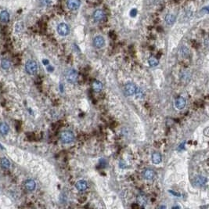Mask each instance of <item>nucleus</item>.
Masks as SVG:
<instances>
[{
    "mask_svg": "<svg viewBox=\"0 0 209 209\" xmlns=\"http://www.w3.org/2000/svg\"><path fill=\"white\" fill-rule=\"evenodd\" d=\"M60 140L63 143L68 144L71 143L74 140V133L71 131H64L60 133Z\"/></svg>",
    "mask_w": 209,
    "mask_h": 209,
    "instance_id": "f257e3e1",
    "label": "nucleus"
},
{
    "mask_svg": "<svg viewBox=\"0 0 209 209\" xmlns=\"http://www.w3.org/2000/svg\"><path fill=\"white\" fill-rule=\"evenodd\" d=\"M25 69L27 74L33 75L36 74L37 71H38V64L35 60H29L27 62L25 65Z\"/></svg>",
    "mask_w": 209,
    "mask_h": 209,
    "instance_id": "f03ea898",
    "label": "nucleus"
},
{
    "mask_svg": "<svg viewBox=\"0 0 209 209\" xmlns=\"http://www.w3.org/2000/svg\"><path fill=\"white\" fill-rule=\"evenodd\" d=\"M207 183H208L207 178L205 176H198L195 177L193 180V184L197 187H203L206 185Z\"/></svg>",
    "mask_w": 209,
    "mask_h": 209,
    "instance_id": "7ed1b4c3",
    "label": "nucleus"
},
{
    "mask_svg": "<svg viewBox=\"0 0 209 209\" xmlns=\"http://www.w3.org/2000/svg\"><path fill=\"white\" fill-rule=\"evenodd\" d=\"M78 74L74 69H71L70 71H68L67 73V80L69 83H75L78 81Z\"/></svg>",
    "mask_w": 209,
    "mask_h": 209,
    "instance_id": "20e7f679",
    "label": "nucleus"
},
{
    "mask_svg": "<svg viewBox=\"0 0 209 209\" xmlns=\"http://www.w3.org/2000/svg\"><path fill=\"white\" fill-rule=\"evenodd\" d=\"M57 32L60 36H66L70 32V27L65 23H61L57 26Z\"/></svg>",
    "mask_w": 209,
    "mask_h": 209,
    "instance_id": "39448f33",
    "label": "nucleus"
},
{
    "mask_svg": "<svg viewBox=\"0 0 209 209\" xmlns=\"http://www.w3.org/2000/svg\"><path fill=\"white\" fill-rule=\"evenodd\" d=\"M137 88L138 87L135 86L134 83L129 82L125 86V92L128 96H133V95H135Z\"/></svg>",
    "mask_w": 209,
    "mask_h": 209,
    "instance_id": "423d86ee",
    "label": "nucleus"
},
{
    "mask_svg": "<svg viewBox=\"0 0 209 209\" xmlns=\"http://www.w3.org/2000/svg\"><path fill=\"white\" fill-rule=\"evenodd\" d=\"M93 19L97 22L104 21L106 19V13L102 9H96L93 13Z\"/></svg>",
    "mask_w": 209,
    "mask_h": 209,
    "instance_id": "0eeeda50",
    "label": "nucleus"
},
{
    "mask_svg": "<svg viewBox=\"0 0 209 209\" xmlns=\"http://www.w3.org/2000/svg\"><path fill=\"white\" fill-rule=\"evenodd\" d=\"M67 6L71 10H76L81 6V0H67Z\"/></svg>",
    "mask_w": 209,
    "mask_h": 209,
    "instance_id": "6e6552de",
    "label": "nucleus"
},
{
    "mask_svg": "<svg viewBox=\"0 0 209 209\" xmlns=\"http://www.w3.org/2000/svg\"><path fill=\"white\" fill-rule=\"evenodd\" d=\"M105 45V40L102 36H98L96 37H95L93 39V46L97 48V49H100L104 46Z\"/></svg>",
    "mask_w": 209,
    "mask_h": 209,
    "instance_id": "1a4fd4ad",
    "label": "nucleus"
},
{
    "mask_svg": "<svg viewBox=\"0 0 209 209\" xmlns=\"http://www.w3.org/2000/svg\"><path fill=\"white\" fill-rule=\"evenodd\" d=\"M186 100L185 98L182 97V96L177 97L176 100H175V106H176L177 109H183L186 107Z\"/></svg>",
    "mask_w": 209,
    "mask_h": 209,
    "instance_id": "9d476101",
    "label": "nucleus"
},
{
    "mask_svg": "<svg viewBox=\"0 0 209 209\" xmlns=\"http://www.w3.org/2000/svg\"><path fill=\"white\" fill-rule=\"evenodd\" d=\"M155 176V171L151 168H147L143 171V177L146 180H152Z\"/></svg>",
    "mask_w": 209,
    "mask_h": 209,
    "instance_id": "9b49d317",
    "label": "nucleus"
},
{
    "mask_svg": "<svg viewBox=\"0 0 209 209\" xmlns=\"http://www.w3.org/2000/svg\"><path fill=\"white\" fill-rule=\"evenodd\" d=\"M75 187L80 192L86 191V190L88 189V183L86 182V180H79L75 184Z\"/></svg>",
    "mask_w": 209,
    "mask_h": 209,
    "instance_id": "f8f14e48",
    "label": "nucleus"
},
{
    "mask_svg": "<svg viewBox=\"0 0 209 209\" xmlns=\"http://www.w3.org/2000/svg\"><path fill=\"white\" fill-rule=\"evenodd\" d=\"M24 187L27 191H34L36 188V182L32 180H27L24 183Z\"/></svg>",
    "mask_w": 209,
    "mask_h": 209,
    "instance_id": "ddd939ff",
    "label": "nucleus"
},
{
    "mask_svg": "<svg viewBox=\"0 0 209 209\" xmlns=\"http://www.w3.org/2000/svg\"><path fill=\"white\" fill-rule=\"evenodd\" d=\"M151 159H152V162L155 165H158L162 161V156L161 154L158 152H154L152 154L151 157Z\"/></svg>",
    "mask_w": 209,
    "mask_h": 209,
    "instance_id": "4468645a",
    "label": "nucleus"
},
{
    "mask_svg": "<svg viewBox=\"0 0 209 209\" xmlns=\"http://www.w3.org/2000/svg\"><path fill=\"white\" fill-rule=\"evenodd\" d=\"M176 16L173 14H171V13H168V14L166 15L165 17V22L166 24L171 26V25H173L174 23L176 22Z\"/></svg>",
    "mask_w": 209,
    "mask_h": 209,
    "instance_id": "2eb2a0df",
    "label": "nucleus"
},
{
    "mask_svg": "<svg viewBox=\"0 0 209 209\" xmlns=\"http://www.w3.org/2000/svg\"><path fill=\"white\" fill-rule=\"evenodd\" d=\"M9 131V125L7 124L2 122L0 123V134L3 135H6L8 134Z\"/></svg>",
    "mask_w": 209,
    "mask_h": 209,
    "instance_id": "dca6fc26",
    "label": "nucleus"
},
{
    "mask_svg": "<svg viewBox=\"0 0 209 209\" xmlns=\"http://www.w3.org/2000/svg\"><path fill=\"white\" fill-rule=\"evenodd\" d=\"M0 21L3 23H7L9 21V14L6 10H3L0 13Z\"/></svg>",
    "mask_w": 209,
    "mask_h": 209,
    "instance_id": "f3484780",
    "label": "nucleus"
},
{
    "mask_svg": "<svg viewBox=\"0 0 209 209\" xmlns=\"http://www.w3.org/2000/svg\"><path fill=\"white\" fill-rule=\"evenodd\" d=\"M92 88H93V90L95 92H100L102 90V88H103V84L100 81H94L93 82H92Z\"/></svg>",
    "mask_w": 209,
    "mask_h": 209,
    "instance_id": "a211bd4d",
    "label": "nucleus"
},
{
    "mask_svg": "<svg viewBox=\"0 0 209 209\" xmlns=\"http://www.w3.org/2000/svg\"><path fill=\"white\" fill-rule=\"evenodd\" d=\"M0 165H1V167L4 169H8L10 167V162L7 158L3 157L0 161Z\"/></svg>",
    "mask_w": 209,
    "mask_h": 209,
    "instance_id": "6ab92c4d",
    "label": "nucleus"
},
{
    "mask_svg": "<svg viewBox=\"0 0 209 209\" xmlns=\"http://www.w3.org/2000/svg\"><path fill=\"white\" fill-rule=\"evenodd\" d=\"M1 66H2V68L4 70H7V69H9L10 68L11 63H10V61L8 59H3L1 61Z\"/></svg>",
    "mask_w": 209,
    "mask_h": 209,
    "instance_id": "aec40b11",
    "label": "nucleus"
},
{
    "mask_svg": "<svg viewBox=\"0 0 209 209\" xmlns=\"http://www.w3.org/2000/svg\"><path fill=\"white\" fill-rule=\"evenodd\" d=\"M136 200H137V203H138L139 204H140V205L143 207H145L147 205V201L146 200V198H145L143 196H142V195L138 196Z\"/></svg>",
    "mask_w": 209,
    "mask_h": 209,
    "instance_id": "412c9836",
    "label": "nucleus"
},
{
    "mask_svg": "<svg viewBox=\"0 0 209 209\" xmlns=\"http://www.w3.org/2000/svg\"><path fill=\"white\" fill-rule=\"evenodd\" d=\"M148 63L150 64V67H156L158 64V60L155 56H150L149 60H148Z\"/></svg>",
    "mask_w": 209,
    "mask_h": 209,
    "instance_id": "4be33fe9",
    "label": "nucleus"
},
{
    "mask_svg": "<svg viewBox=\"0 0 209 209\" xmlns=\"http://www.w3.org/2000/svg\"><path fill=\"white\" fill-rule=\"evenodd\" d=\"M135 95L137 96L138 98H142L143 96V91L142 90L141 88H137V90H136V92H135Z\"/></svg>",
    "mask_w": 209,
    "mask_h": 209,
    "instance_id": "5701e85b",
    "label": "nucleus"
},
{
    "mask_svg": "<svg viewBox=\"0 0 209 209\" xmlns=\"http://www.w3.org/2000/svg\"><path fill=\"white\" fill-rule=\"evenodd\" d=\"M41 3L43 6H48L50 3V0H41Z\"/></svg>",
    "mask_w": 209,
    "mask_h": 209,
    "instance_id": "b1692460",
    "label": "nucleus"
},
{
    "mask_svg": "<svg viewBox=\"0 0 209 209\" xmlns=\"http://www.w3.org/2000/svg\"><path fill=\"white\" fill-rule=\"evenodd\" d=\"M136 13H137V10L135 9H132V11H131V13H130V15H131V17H135V15H136Z\"/></svg>",
    "mask_w": 209,
    "mask_h": 209,
    "instance_id": "393cba45",
    "label": "nucleus"
},
{
    "mask_svg": "<svg viewBox=\"0 0 209 209\" xmlns=\"http://www.w3.org/2000/svg\"><path fill=\"white\" fill-rule=\"evenodd\" d=\"M208 128H206V129L204 131V135H206V136H208Z\"/></svg>",
    "mask_w": 209,
    "mask_h": 209,
    "instance_id": "a878e982",
    "label": "nucleus"
}]
</instances>
